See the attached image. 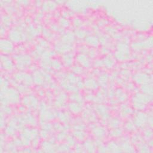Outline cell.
Here are the masks:
<instances>
[{"mask_svg":"<svg viewBox=\"0 0 153 153\" xmlns=\"http://www.w3.org/2000/svg\"><path fill=\"white\" fill-rule=\"evenodd\" d=\"M151 95L146 94H136L132 98V104L134 107L137 109L141 110L145 108L146 104H148L150 101Z\"/></svg>","mask_w":153,"mask_h":153,"instance_id":"obj_1","label":"cell"},{"mask_svg":"<svg viewBox=\"0 0 153 153\" xmlns=\"http://www.w3.org/2000/svg\"><path fill=\"white\" fill-rule=\"evenodd\" d=\"M14 59L17 67L23 69L29 66L31 62V58L28 55H17L14 56Z\"/></svg>","mask_w":153,"mask_h":153,"instance_id":"obj_2","label":"cell"},{"mask_svg":"<svg viewBox=\"0 0 153 153\" xmlns=\"http://www.w3.org/2000/svg\"><path fill=\"white\" fill-rule=\"evenodd\" d=\"M9 38L10 39V41L18 43L24 38V34H23L21 30L18 29H13L10 31L9 34Z\"/></svg>","mask_w":153,"mask_h":153,"instance_id":"obj_3","label":"cell"},{"mask_svg":"<svg viewBox=\"0 0 153 153\" xmlns=\"http://www.w3.org/2000/svg\"><path fill=\"white\" fill-rule=\"evenodd\" d=\"M148 118L147 116L144 112H138L135 116L134 118V123L136 126L139 128L143 127L147 122Z\"/></svg>","mask_w":153,"mask_h":153,"instance_id":"obj_4","label":"cell"},{"mask_svg":"<svg viewBox=\"0 0 153 153\" xmlns=\"http://www.w3.org/2000/svg\"><path fill=\"white\" fill-rule=\"evenodd\" d=\"M55 48V50L59 53H66L72 49V45L71 44L66 43L61 41L57 42L56 44Z\"/></svg>","mask_w":153,"mask_h":153,"instance_id":"obj_5","label":"cell"},{"mask_svg":"<svg viewBox=\"0 0 153 153\" xmlns=\"http://www.w3.org/2000/svg\"><path fill=\"white\" fill-rule=\"evenodd\" d=\"M1 49L4 53H9L11 52L14 49V46L11 41L6 39H2L1 40Z\"/></svg>","mask_w":153,"mask_h":153,"instance_id":"obj_6","label":"cell"},{"mask_svg":"<svg viewBox=\"0 0 153 153\" xmlns=\"http://www.w3.org/2000/svg\"><path fill=\"white\" fill-rule=\"evenodd\" d=\"M77 61L78 63L80 65L83 67L88 68L90 66V61L89 57L86 55L85 54H83V53H80L77 55Z\"/></svg>","mask_w":153,"mask_h":153,"instance_id":"obj_7","label":"cell"},{"mask_svg":"<svg viewBox=\"0 0 153 153\" xmlns=\"http://www.w3.org/2000/svg\"><path fill=\"white\" fill-rule=\"evenodd\" d=\"M45 72L41 71H35L34 73V75H33V82L38 85L43 84L44 81H45Z\"/></svg>","mask_w":153,"mask_h":153,"instance_id":"obj_8","label":"cell"},{"mask_svg":"<svg viewBox=\"0 0 153 153\" xmlns=\"http://www.w3.org/2000/svg\"><path fill=\"white\" fill-rule=\"evenodd\" d=\"M134 79L136 83L142 85L148 84V81L150 80L147 74H144V73H138L135 75Z\"/></svg>","mask_w":153,"mask_h":153,"instance_id":"obj_9","label":"cell"},{"mask_svg":"<svg viewBox=\"0 0 153 153\" xmlns=\"http://www.w3.org/2000/svg\"><path fill=\"white\" fill-rule=\"evenodd\" d=\"M95 110L98 114L101 116L103 120H106L109 118L110 116L108 112V109L106 106H104L102 105H99L96 106Z\"/></svg>","mask_w":153,"mask_h":153,"instance_id":"obj_10","label":"cell"},{"mask_svg":"<svg viewBox=\"0 0 153 153\" xmlns=\"http://www.w3.org/2000/svg\"><path fill=\"white\" fill-rule=\"evenodd\" d=\"M1 65L4 69L7 71H11L14 66L11 59L5 55L1 56Z\"/></svg>","mask_w":153,"mask_h":153,"instance_id":"obj_11","label":"cell"},{"mask_svg":"<svg viewBox=\"0 0 153 153\" xmlns=\"http://www.w3.org/2000/svg\"><path fill=\"white\" fill-rule=\"evenodd\" d=\"M92 133L98 139H102L106 135V130L102 126H95L92 128Z\"/></svg>","mask_w":153,"mask_h":153,"instance_id":"obj_12","label":"cell"},{"mask_svg":"<svg viewBox=\"0 0 153 153\" xmlns=\"http://www.w3.org/2000/svg\"><path fill=\"white\" fill-rule=\"evenodd\" d=\"M67 99V95L64 92H61L57 95V96L55 100V104L57 107H62L66 102V100Z\"/></svg>","mask_w":153,"mask_h":153,"instance_id":"obj_13","label":"cell"},{"mask_svg":"<svg viewBox=\"0 0 153 153\" xmlns=\"http://www.w3.org/2000/svg\"><path fill=\"white\" fill-rule=\"evenodd\" d=\"M84 86L90 90H96L98 88V83L96 80L93 78H87L84 82Z\"/></svg>","mask_w":153,"mask_h":153,"instance_id":"obj_14","label":"cell"},{"mask_svg":"<svg viewBox=\"0 0 153 153\" xmlns=\"http://www.w3.org/2000/svg\"><path fill=\"white\" fill-rule=\"evenodd\" d=\"M68 109L73 114H78L82 111V105L75 102H72L68 104Z\"/></svg>","mask_w":153,"mask_h":153,"instance_id":"obj_15","label":"cell"},{"mask_svg":"<svg viewBox=\"0 0 153 153\" xmlns=\"http://www.w3.org/2000/svg\"><path fill=\"white\" fill-rule=\"evenodd\" d=\"M62 62L66 66H70L74 62V55L72 53H66L62 56Z\"/></svg>","mask_w":153,"mask_h":153,"instance_id":"obj_16","label":"cell"},{"mask_svg":"<svg viewBox=\"0 0 153 153\" xmlns=\"http://www.w3.org/2000/svg\"><path fill=\"white\" fill-rule=\"evenodd\" d=\"M83 118L90 122H94L96 121V117L95 114L90 110H86L83 114Z\"/></svg>","mask_w":153,"mask_h":153,"instance_id":"obj_17","label":"cell"},{"mask_svg":"<svg viewBox=\"0 0 153 153\" xmlns=\"http://www.w3.org/2000/svg\"><path fill=\"white\" fill-rule=\"evenodd\" d=\"M85 41L88 44L93 46V47H96L98 45L99 40V39L94 35H89L86 37L85 38Z\"/></svg>","mask_w":153,"mask_h":153,"instance_id":"obj_18","label":"cell"},{"mask_svg":"<svg viewBox=\"0 0 153 153\" xmlns=\"http://www.w3.org/2000/svg\"><path fill=\"white\" fill-rule=\"evenodd\" d=\"M74 39H75L74 34H73L72 32L68 31L63 35L62 41L66 43L72 44V43L74 41Z\"/></svg>","mask_w":153,"mask_h":153,"instance_id":"obj_19","label":"cell"},{"mask_svg":"<svg viewBox=\"0 0 153 153\" xmlns=\"http://www.w3.org/2000/svg\"><path fill=\"white\" fill-rule=\"evenodd\" d=\"M56 116L59 120L63 123H67L70 120V116L69 115L68 113L64 111L59 112L58 113H57Z\"/></svg>","mask_w":153,"mask_h":153,"instance_id":"obj_20","label":"cell"},{"mask_svg":"<svg viewBox=\"0 0 153 153\" xmlns=\"http://www.w3.org/2000/svg\"><path fill=\"white\" fill-rule=\"evenodd\" d=\"M115 95H116L118 100L122 102L125 101L128 98V95L121 89H118L116 90L115 92Z\"/></svg>","mask_w":153,"mask_h":153,"instance_id":"obj_21","label":"cell"},{"mask_svg":"<svg viewBox=\"0 0 153 153\" xmlns=\"http://www.w3.org/2000/svg\"><path fill=\"white\" fill-rule=\"evenodd\" d=\"M84 148L89 152H94L95 150V143L90 139H88L84 144Z\"/></svg>","mask_w":153,"mask_h":153,"instance_id":"obj_22","label":"cell"},{"mask_svg":"<svg viewBox=\"0 0 153 153\" xmlns=\"http://www.w3.org/2000/svg\"><path fill=\"white\" fill-rule=\"evenodd\" d=\"M70 99H71V100H72L73 102L79 103L81 105H82L84 102L82 96L77 92L72 93V94L70 96Z\"/></svg>","mask_w":153,"mask_h":153,"instance_id":"obj_23","label":"cell"},{"mask_svg":"<svg viewBox=\"0 0 153 153\" xmlns=\"http://www.w3.org/2000/svg\"><path fill=\"white\" fill-rule=\"evenodd\" d=\"M103 65H105L106 68H111L115 65L114 59L112 57H106L103 60Z\"/></svg>","mask_w":153,"mask_h":153,"instance_id":"obj_24","label":"cell"},{"mask_svg":"<svg viewBox=\"0 0 153 153\" xmlns=\"http://www.w3.org/2000/svg\"><path fill=\"white\" fill-rule=\"evenodd\" d=\"M74 136L80 141H83L86 137V134L84 130H76L73 133Z\"/></svg>","mask_w":153,"mask_h":153,"instance_id":"obj_25","label":"cell"},{"mask_svg":"<svg viewBox=\"0 0 153 153\" xmlns=\"http://www.w3.org/2000/svg\"><path fill=\"white\" fill-rule=\"evenodd\" d=\"M120 121L117 118H111L110 120V121L108 122V126L110 128L112 129H116L118 128L120 125Z\"/></svg>","mask_w":153,"mask_h":153,"instance_id":"obj_26","label":"cell"},{"mask_svg":"<svg viewBox=\"0 0 153 153\" xmlns=\"http://www.w3.org/2000/svg\"><path fill=\"white\" fill-rule=\"evenodd\" d=\"M108 81V76L106 74H102L99 77L98 82L103 87H105L107 84Z\"/></svg>","mask_w":153,"mask_h":153,"instance_id":"obj_27","label":"cell"},{"mask_svg":"<svg viewBox=\"0 0 153 153\" xmlns=\"http://www.w3.org/2000/svg\"><path fill=\"white\" fill-rule=\"evenodd\" d=\"M66 79L68 80L69 82L73 84H77V83L80 80V78H78L74 73H68V74L66 75Z\"/></svg>","mask_w":153,"mask_h":153,"instance_id":"obj_28","label":"cell"},{"mask_svg":"<svg viewBox=\"0 0 153 153\" xmlns=\"http://www.w3.org/2000/svg\"><path fill=\"white\" fill-rule=\"evenodd\" d=\"M56 8V4L53 2L49 1L45 2L43 4V9L44 10L48 11V10H53Z\"/></svg>","mask_w":153,"mask_h":153,"instance_id":"obj_29","label":"cell"},{"mask_svg":"<svg viewBox=\"0 0 153 153\" xmlns=\"http://www.w3.org/2000/svg\"><path fill=\"white\" fill-rule=\"evenodd\" d=\"M50 65L51 67L56 70H60L62 67V63L56 59H53L50 62Z\"/></svg>","mask_w":153,"mask_h":153,"instance_id":"obj_30","label":"cell"},{"mask_svg":"<svg viewBox=\"0 0 153 153\" xmlns=\"http://www.w3.org/2000/svg\"><path fill=\"white\" fill-rule=\"evenodd\" d=\"M72 71L75 74H82L84 72L83 66L78 65H75L72 66Z\"/></svg>","mask_w":153,"mask_h":153,"instance_id":"obj_31","label":"cell"},{"mask_svg":"<svg viewBox=\"0 0 153 153\" xmlns=\"http://www.w3.org/2000/svg\"><path fill=\"white\" fill-rule=\"evenodd\" d=\"M142 92L144 93L145 94L148 95H151L152 94V86L150 85L148 83V84H145L142 86L141 88Z\"/></svg>","mask_w":153,"mask_h":153,"instance_id":"obj_32","label":"cell"},{"mask_svg":"<svg viewBox=\"0 0 153 153\" xmlns=\"http://www.w3.org/2000/svg\"><path fill=\"white\" fill-rule=\"evenodd\" d=\"M132 113V110L128 107L127 106H125L122 108L121 111V115L123 117H126L130 116Z\"/></svg>","mask_w":153,"mask_h":153,"instance_id":"obj_33","label":"cell"},{"mask_svg":"<svg viewBox=\"0 0 153 153\" xmlns=\"http://www.w3.org/2000/svg\"><path fill=\"white\" fill-rule=\"evenodd\" d=\"M53 144L48 142H44L42 144L43 148L44 150L45 151L47 152H50V151H54V147L52 145Z\"/></svg>","mask_w":153,"mask_h":153,"instance_id":"obj_34","label":"cell"},{"mask_svg":"<svg viewBox=\"0 0 153 153\" xmlns=\"http://www.w3.org/2000/svg\"><path fill=\"white\" fill-rule=\"evenodd\" d=\"M122 134H123V130L121 129H119L118 128L116 129H112L110 132V135L114 138L121 136Z\"/></svg>","mask_w":153,"mask_h":153,"instance_id":"obj_35","label":"cell"},{"mask_svg":"<svg viewBox=\"0 0 153 153\" xmlns=\"http://www.w3.org/2000/svg\"><path fill=\"white\" fill-rule=\"evenodd\" d=\"M120 148L119 146L114 142H110L108 146V147H107V149L110 150V151H114V152L120 151Z\"/></svg>","mask_w":153,"mask_h":153,"instance_id":"obj_36","label":"cell"},{"mask_svg":"<svg viewBox=\"0 0 153 153\" xmlns=\"http://www.w3.org/2000/svg\"><path fill=\"white\" fill-rule=\"evenodd\" d=\"M125 128L129 131H134L136 129V126H135L134 122L129 121L126 123Z\"/></svg>","mask_w":153,"mask_h":153,"instance_id":"obj_37","label":"cell"},{"mask_svg":"<svg viewBox=\"0 0 153 153\" xmlns=\"http://www.w3.org/2000/svg\"><path fill=\"white\" fill-rule=\"evenodd\" d=\"M59 24L62 26H63V27H68V26L70 25V22L67 19H66L65 17H63L59 19Z\"/></svg>","mask_w":153,"mask_h":153,"instance_id":"obj_38","label":"cell"},{"mask_svg":"<svg viewBox=\"0 0 153 153\" xmlns=\"http://www.w3.org/2000/svg\"><path fill=\"white\" fill-rule=\"evenodd\" d=\"M75 35L78 38H83L86 37V32L84 30L82 29H78L75 32Z\"/></svg>","mask_w":153,"mask_h":153,"instance_id":"obj_39","label":"cell"},{"mask_svg":"<svg viewBox=\"0 0 153 153\" xmlns=\"http://www.w3.org/2000/svg\"><path fill=\"white\" fill-rule=\"evenodd\" d=\"M66 137H67V135L66 134V132L65 130H63L61 131V132L59 133V134L57 136V139H58L59 141H62L64 139L66 138Z\"/></svg>","mask_w":153,"mask_h":153,"instance_id":"obj_40","label":"cell"},{"mask_svg":"<svg viewBox=\"0 0 153 153\" xmlns=\"http://www.w3.org/2000/svg\"><path fill=\"white\" fill-rule=\"evenodd\" d=\"M2 21H3V23L4 24V25L9 26L10 24L11 19H10V17H9L8 16H4L2 17Z\"/></svg>","mask_w":153,"mask_h":153,"instance_id":"obj_41","label":"cell"},{"mask_svg":"<svg viewBox=\"0 0 153 153\" xmlns=\"http://www.w3.org/2000/svg\"><path fill=\"white\" fill-rule=\"evenodd\" d=\"M43 35H44V37L45 38H47L48 39H50V38H52L53 37V35L52 34V33L49 31V30L46 29H44L43 31Z\"/></svg>","mask_w":153,"mask_h":153,"instance_id":"obj_42","label":"cell"},{"mask_svg":"<svg viewBox=\"0 0 153 153\" xmlns=\"http://www.w3.org/2000/svg\"><path fill=\"white\" fill-rule=\"evenodd\" d=\"M66 141H67V144L69 146H74L75 144V139H74V138H72L71 136L66 137Z\"/></svg>","mask_w":153,"mask_h":153,"instance_id":"obj_43","label":"cell"},{"mask_svg":"<svg viewBox=\"0 0 153 153\" xmlns=\"http://www.w3.org/2000/svg\"><path fill=\"white\" fill-rule=\"evenodd\" d=\"M59 149L61 151H68L69 149V145L68 144H62L59 147Z\"/></svg>","mask_w":153,"mask_h":153,"instance_id":"obj_44","label":"cell"},{"mask_svg":"<svg viewBox=\"0 0 153 153\" xmlns=\"http://www.w3.org/2000/svg\"><path fill=\"white\" fill-rule=\"evenodd\" d=\"M3 112H4V114H9L11 112V109L9 106H7V105H3V110H2Z\"/></svg>","mask_w":153,"mask_h":153,"instance_id":"obj_45","label":"cell"},{"mask_svg":"<svg viewBox=\"0 0 153 153\" xmlns=\"http://www.w3.org/2000/svg\"><path fill=\"white\" fill-rule=\"evenodd\" d=\"M73 23H74V25L75 26L76 28H78L82 25V22L81 21V20L78 18H75L74 20V22H73Z\"/></svg>","mask_w":153,"mask_h":153,"instance_id":"obj_46","label":"cell"},{"mask_svg":"<svg viewBox=\"0 0 153 153\" xmlns=\"http://www.w3.org/2000/svg\"><path fill=\"white\" fill-rule=\"evenodd\" d=\"M108 41H109L108 38L105 35H103L100 38V42L104 45H105V44H107Z\"/></svg>","mask_w":153,"mask_h":153,"instance_id":"obj_47","label":"cell"},{"mask_svg":"<svg viewBox=\"0 0 153 153\" xmlns=\"http://www.w3.org/2000/svg\"><path fill=\"white\" fill-rule=\"evenodd\" d=\"M144 135H145V137L147 138H151V136H152V132H151V130L148 129L146 131H145Z\"/></svg>","mask_w":153,"mask_h":153,"instance_id":"obj_48","label":"cell"},{"mask_svg":"<svg viewBox=\"0 0 153 153\" xmlns=\"http://www.w3.org/2000/svg\"><path fill=\"white\" fill-rule=\"evenodd\" d=\"M88 54L89 55V56L90 57H94L96 56V51L95 50V49H89V52H88Z\"/></svg>","mask_w":153,"mask_h":153,"instance_id":"obj_49","label":"cell"},{"mask_svg":"<svg viewBox=\"0 0 153 153\" xmlns=\"http://www.w3.org/2000/svg\"><path fill=\"white\" fill-rule=\"evenodd\" d=\"M40 135H41V137L43 138H46L48 137V132L46 131V130H43L41 133H40Z\"/></svg>","mask_w":153,"mask_h":153,"instance_id":"obj_50","label":"cell"},{"mask_svg":"<svg viewBox=\"0 0 153 153\" xmlns=\"http://www.w3.org/2000/svg\"><path fill=\"white\" fill-rule=\"evenodd\" d=\"M86 99H88V101H91V100H93V99H95V97L94 96V95L91 94V93H90V94H88L87 95H86Z\"/></svg>","mask_w":153,"mask_h":153,"instance_id":"obj_51","label":"cell"},{"mask_svg":"<svg viewBox=\"0 0 153 153\" xmlns=\"http://www.w3.org/2000/svg\"><path fill=\"white\" fill-rule=\"evenodd\" d=\"M95 66H103V61H101V60H98V61H95Z\"/></svg>","mask_w":153,"mask_h":153,"instance_id":"obj_52","label":"cell"},{"mask_svg":"<svg viewBox=\"0 0 153 153\" xmlns=\"http://www.w3.org/2000/svg\"><path fill=\"white\" fill-rule=\"evenodd\" d=\"M102 52L104 53V54H105V53H106V52H108V50L107 48L103 47V49L102 50Z\"/></svg>","mask_w":153,"mask_h":153,"instance_id":"obj_53","label":"cell"}]
</instances>
